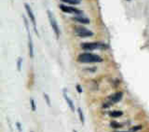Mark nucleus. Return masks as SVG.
I'll return each mask as SVG.
<instances>
[{"mask_svg": "<svg viewBox=\"0 0 149 132\" xmlns=\"http://www.w3.org/2000/svg\"><path fill=\"white\" fill-rule=\"evenodd\" d=\"M77 61L82 63H95L102 62L103 60L100 55L97 54L84 53L79 55Z\"/></svg>", "mask_w": 149, "mask_h": 132, "instance_id": "nucleus-1", "label": "nucleus"}, {"mask_svg": "<svg viewBox=\"0 0 149 132\" xmlns=\"http://www.w3.org/2000/svg\"><path fill=\"white\" fill-rule=\"evenodd\" d=\"M47 15H48V19H49L50 25L54 32L57 39H58L59 37V35H60V30H59V26L58 25V23L56 22V20H55L53 13L49 10L47 11Z\"/></svg>", "mask_w": 149, "mask_h": 132, "instance_id": "nucleus-2", "label": "nucleus"}, {"mask_svg": "<svg viewBox=\"0 0 149 132\" xmlns=\"http://www.w3.org/2000/svg\"><path fill=\"white\" fill-rule=\"evenodd\" d=\"M74 32L77 36L82 38L91 37L93 35V33L90 30L80 26H76L74 28Z\"/></svg>", "mask_w": 149, "mask_h": 132, "instance_id": "nucleus-3", "label": "nucleus"}, {"mask_svg": "<svg viewBox=\"0 0 149 132\" xmlns=\"http://www.w3.org/2000/svg\"><path fill=\"white\" fill-rule=\"evenodd\" d=\"M81 47L85 50H94L99 48H102L105 47V45L99 42H87L83 43L81 44Z\"/></svg>", "mask_w": 149, "mask_h": 132, "instance_id": "nucleus-4", "label": "nucleus"}, {"mask_svg": "<svg viewBox=\"0 0 149 132\" xmlns=\"http://www.w3.org/2000/svg\"><path fill=\"white\" fill-rule=\"evenodd\" d=\"M60 9L63 12L65 13H72V14H75L77 15H80L82 14L83 11L78 9L76 8L72 7V6H69L65 5H60L59 6Z\"/></svg>", "mask_w": 149, "mask_h": 132, "instance_id": "nucleus-5", "label": "nucleus"}, {"mask_svg": "<svg viewBox=\"0 0 149 132\" xmlns=\"http://www.w3.org/2000/svg\"><path fill=\"white\" fill-rule=\"evenodd\" d=\"M24 24L26 25V30L27 32V36H28V41H29V54L30 57H33L34 55V50H33V41L31 39V36L29 27V24L27 21L26 18L24 16Z\"/></svg>", "mask_w": 149, "mask_h": 132, "instance_id": "nucleus-6", "label": "nucleus"}, {"mask_svg": "<svg viewBox=\"0 0 149 132\" xmlns=\"http://www.w3.org/2000/svg\"><path fill=\"white\" fill-rule=\"evenodd\" d=\"M24 7H25V9L26 10V12L29 15V17L33 25V27H34V29L36 32V33L37 34H38V32H37V25H36V18H35V16H34V15L31 10V7L30 6V5L27 4V3H25L24 4Z\"/></svg>", "mask_w": 149, "mask_h": 132, "instance_id": "nucleus-7", "label": "nucleus"}, {"mask_svg": "<svg viewBox=\"0 0 149 132\" xmlns=\"http://www.w3.org/2000/svg\"><path fill=\"white\" fill-rule=\"evenodd\" d=\"M122 96H123V93L121 92L115 93L114 94L111 95L108 97L109 102V103H117L121 100V99L122 98Z\"/></svg>", "mask_w": 149, "mask_h": 132, "instance_id": "nucleus-8", "label": "nucleus"}, {"mask_svg": "<svg viewBox=\"0 0 149 132\" xmlns=\"http://www.w3.org/2000/svg\"><path fill=\"white\" fill-rule=\"evenodd\" d=\"M63 97H64L65 100L66 101L69 107L71 109V110L72 112H74V103H73V101L68 96V93H67V91H66V89H63Z\"/></svg>", "mask_w": 149, "mask_h": 132, "instance_id": "nucleus-9", "label": "nucleus"}, {"mask_svg": "<svg viewBox=\"0 0 149 132\" xmlns=\"http://www.w3.org/2000/svg\"><path fill=\"white\" fill-rule=\"evenodd\" d=\"M73 20L75 21H77L78 22H80L83 24H88L90 23V20L86 17H83L81 16H75L73 18Z\"/></svg>", "mask_w": 149, "mask_h": 132, "instance_id": "nucleus-10", "label": "nucleus"}, {"mask_svg": "<svg viewBox=\"0 0 149 132\" xmlns=\"http://www.w3.org/2000/svg\"><path fill=\"white\" fill-rule=\"evenodd\" d=\"M123 114V112L120 110H114L109 113V116L112 117H118Z\"/></svg>", "mask_w": 149, "mask_h": 132, "instance_id": "nucleus-11", "label": "nucleus"}, {"mask_svg": "<svg viewBox=\"0 0 149 132\" xmlns=\"http://www.w3.org/2000/svg\"><path fill=\"white\" fill-rule=\"evenodd\" d=\"M77 112H78L79 119H80L81 123L83 124L84 123V114H83V112L81 107H78Z\"/></svg>", "mask_w": 149, "mask_h": 132, "instance_id": "nucleus-12", "label": "nucleus"}, {"mask_svg": "<svg viewBox=\"0 0 149 132\" xmlns=\"http://www.w3.org/2000/svg\"><path fill=\"white\" fill-rule=\"evenodd\" d=\"M63 2L68 3L72 5H78L81 2V0H61Z\"/></svg>", "mask_w": 149, "mask_h": 132, "instance_id": "nucleus-13", "label": "nucleus"}, {"mask_svg": "<svg viewBox=\"0 0 149 132\" xmlns=\"http://www.w3.org/2000/svg\"><path fill=\"white\" fill-rule=\"evenodd\" d=\"M22 62H23V59L22 57H19L17 61V68L19 71H20L22 70Z\"/></svg>", "mask_w": 149, "mask_h": 132, "instance_id": "nucleus-14", "label": "nucleus"}, {"mask_svg": "<svg viewBox=\"0 0 149 132\" xmlns=\"http://www.w3.org/2000/svg\"><path fill=\"white\" fill-rule=\"evenodd\" d=\"M110 126L111 127H112V128H119V127H120L121 126H122V125L120 124V123H118V122H116V121H112V122H111V123H110Z\"/></svg>", "mask_w": 149, "mask_h": 132, "instance_id": "nucleus-15", "label": "nucleus"}, {"mask_svg": "<svg viewBox=\"0 0 149 132\" xmlns=\"http://www.w3.org/2000/svg\"><path fill=\"white\" fill-rule=\"evenodd\" d=\"M30 105L32 111H35L36 110V105L34 100L32 98H30Z\"/></svg>", "mask_w": 149, "mask_h": 132, "instance_id": "nucleus-16", "label": "nucleus"}, {"mask_svg": "<svg viewBox=\"0 0 149 132\" xmlns=\"http://www.w3.org/2000/svg\"><path fill=\"white\" fill-rule=\"evenodd\" d=\"M44 99L45 100V102L47 103V104L48 105V106H50L51 105V100H50V99H49V96L45 93H44Z\"/></svg>", "mask_w": 149, "mask_h": 132, "instance_id": "nucleus-17", "label": "nucleus"}, {"mask_svg": "<svg viewBox=\"0 0 149 132\" xmlns=\"http://www.w3.org/2000/svg\"><path fill=\"white\" fill-rule=\"evenodd\" d=\"M16 128L18 130L19 132H23V128H22V124H20V122H16Z\"/></svg>", "mask_w": 149, "mask_h": 132, "instance_id": "nucleus-18", "label": "nucleus"}, {"mask_svg": "<svg viewBox=\"0 0 149 132\" xmlns=\"http://www.w3.org/2000/svg\"><path fill=\"white\" fill-rule=\"evenodd\" d=\"M141 128V126H134V127H132L130 130V131L131 132H136V131H137V130H140Z\"/></svg>", "mask_w": 149, "mask_h": 132, "instance_id": "nucleus-19", "label": "nucleus"}, {"mask_svg": "<svg viewBox=\"0 0 149 132\" xmlns=\"http://www.w3.org/2000/svg\"><path fill=\"white\" fill-rule=\"evenodd\" d=\"M76 90L79 93H81L83 92V89L81 86L80 85H77L76 86Z\"/></svg>", "mask_w": 149, "mask_h": 132, "instance_id": "nucleus-20", "label": "nucleus"}, {"mask_svg": "<svg viewBox=\"0 0 149 132\" xmlns=\"http://www.w3.org/2000/svg\"><path fill=\"white\" fill-rule=\"evenodd\" d=\"M73 132H77V131L76 130H73Z\"/></svg>", "mask_w": 149, "mask_h": 132, "instance_id": "nucleus-21", "label": "nucleus"}, {"mask_svg": "<svg viewBox=\"0 0 149 132\" xmlns=\"http://www.w3.org/2000/svg\"><path fill=\"white\" fill-rule=\"evenodd\" d=\"M115 132H127V131H115Z\"/></svg>", "mask_w": 149, "mask_h": 132, "instance_id": "nucleus-22", "label": "nucleus"}, {"mask_svg": "<svg viewBox=\"0 0 149 132\" xmlns=\"http://www.w3.org/2000/svg\"><path fill=\"white\" fill-rule=\"evenodd\" d=\"M30 132H33V131H30Z\"/></svg>", "mask_w": 149, "mask_h": 132, "instance_id": "nucleus-23", "label": "nucleus"}]
</instances>
